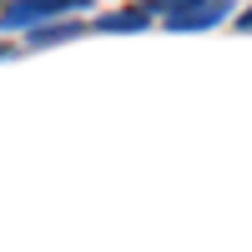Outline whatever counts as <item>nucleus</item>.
Wrapping results in <instances>:
<instances>
[{"instance_id": "obj_1", "label": "nucleus", "mask_w": 252, "mask_h": 252, "mask_svg": "<svg viewBox=\"0 0 252 252\" xmlns=\"http://www.w3.org/2000/svg\"><path fill=\"white\" fill-rule=\"evenodd\" d=\"M237 0H166L161 10V26L166 31H212L232 15Z\"/></svg>"}, {"instance_id": "obj_2", "label": "nucleus", "mask_w": 252, "mask_h": 252, "mask_svg": "<svg viewBox=\"0 0 252 252\" xmlns=\"http://www.w3.org/2000/svg\"><path fill=\"white\" fill-rule=\"evenodd\" d=\"M76 5H91V0H10L0 10V26L5 31H35V26H51V20L71 15Z\"/></svg>"}, {"instance_id": "obj_3", "label": "nucleus", "mask_w": 252, "mask_h": 252, "mask_svg": "<svg viewBox=\"0 0 252 252\" xmlns=\"http://www.w3.org/2000/svg\"><path fill=\"white\" fill-rule=\"evenodd\" d=\"M141 26H152V10H111V15H101V31H141Z\"/></svg>"}, {"instance_id": "obj_4", "label": "nucleus", "mask_w": 252, "mask_h": 252, "mask_svg": "<svg viewBox=\"0 0 252 252\" xmlns=\"http://www.w3.org/2000/svg\"><path fill=\"white\" fill-rule=\"evenodd\" d=\"M71 35H81L76 20H66V26H56V20H51V26H35V31H31V46H56V40H71Z\"/></svg>"}, {"instance_id": "obj_5", "label": "nucleus", "mask_w": 252, "mask_h": 252, "mask_svg": "<svg viewBox=\"0 0 252 252\" xmlns=\"http://www.w3.org/2000/svg\"><path fill=\"white\" fill-rule=\"evenodd\" d=\"M237 26H242V31H252V10H242V20H237Z\"/></svg>"}, {"instance_id": "obj_6", "label": "nucleus", "mask_w": 252, "mask_h": 252, "mask_svg": "<svg viewBox=\"0 0 252 252\" xmlns=\"http://www.w3.org/2000/svg\"><path fill=\"white\" fill-rule=\"evenodd\" d=\"M5 56H10V46H0V61H5Z\"/></svg>"}]
</instances>
